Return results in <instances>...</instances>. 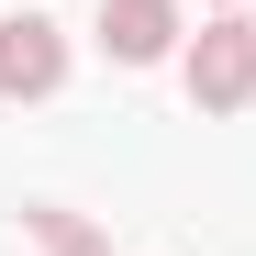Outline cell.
Instances as JSON below:
<instances>
[{
	"instance_id": "7a4b0ae2",
	"label": "cell",
	"mask_w": 256,
	"mask_h": 256,
	"mask_svg": "<svg viewBox=\"0 0 256 256\" xmlns=\"http://www.w3.org/2000/svg\"><path fill=\"white\" fill-rule=\"evenodd\" d=\"M67 22L56 12H0V100H56L67 90Z\"/></svg>"
},
{
	"instance_id": "6da1fadb",
	"label": "cell",
	"mask_w": 256,
	"mask_h": 256,
	"mask_svg": "<svg viewBox=\"0 0 256 256\" xmlns=\"http://www.w3.org/2000/svg\"><path fill=\"white\" fill-rule=\"evenodd\" d=\"M178 78H190V100H200L212 122L256 112V22H245V12H200L190 45H178Z\"/></svg>"
},
{
	"instance_id": "5b68a950",
	"label": "cell",
	"mask_w": 256,
	"mask_h": 256,
	"mask_svg": "<svg viewBox=\"0 0 256 256\" xmlns=\"http://www.w3.org/2000/svg\"><path fill=\"white\" fill-rule=\"evenodd\" d=\"M200 12H245V0H200Z\"/></svg>"
},
{
	"instance_id": "277c9868",
	"label": "cell",
	"mask_w": 256,
	"mask_h": 256,
	"mask_svg": "<svg viewBox=\"0 0 256 256\" xmlns=\"http://www.w3.org/2000/svg\"><path fill=\"white\" fill-rule=\"evenodd\" d=\"M22 234L45 245V256H112V234L90 223V212H67V200H34V212H22Z\"/></svg>"
},
{
	"instance_id": "3957f363",
	"label": "cell",
	"mask_w": 256,
	"mask_h": 256,
	"mask_svg": "<svg viewBox=\"0 0 256 256\" xmlns=\"http://www.w3.org/2000/svg\"><path fill=\"white\" fill-rule=\"evenodd\" d=\"M190 45V12L178 0H100V56L112 67H167Z\"/></svg>"
}]
</instances>
